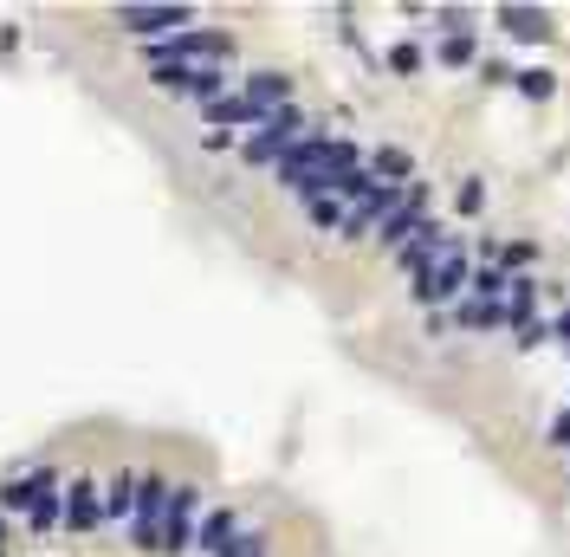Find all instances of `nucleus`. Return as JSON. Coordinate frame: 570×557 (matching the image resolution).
Instances as JSON below:
<instances>
[{
    "mask_svg": "<svg viewBox=\"0 0 570 557\" xmlns=\"http://www.w3.org/2000/svg\"><path fill=\"white\" fill-rule=\"evenodd\" d=\"M551 344H564V350H570V305L558 311V318H551Z\"/></svg>",
    "mask_w": 570,
    "mask_h": 557,
    "instance_id": "nucleus-27",
    "label": "nucleus"
},
{
    "mask_svg": "<svg viewBox=\"0 0 570 557\" xmlns=\"http://www.w3.org/2000/svg\"><path fill=\"white\" fill-rule=\"evenodd\" d=\"M201 117H208L214 130H227V137H234V130H260V124H266V111L247 98V91H227V98L201 104Z\"/></svg>",
    "mask_w": 570,
    "mask_h": 557,
    "instance_id": "nucleus-7",
    "label": "nucleus"
},
{
    "mask_svg": "<svg viewBox=\"0 0 570 557\" xmlns=\"http://www.w3.org/2000/svg\"><path fill=\"white\" fill-rule=\"evenodd\" d=\"M169 499L175 486L162 473H143V493H137V519H130V538L137 551H162V525H169Z\"/></svg>",
    "mask_w": 570,
    "mask_h": 557,
    "instance_id": "nucleus-2",
    "label": "nucleus"
},
{
    "mask_svg": "<svg viewBox=\"0 0 570 557\" xmlns=\"http://www.w3.org/2000/svg\"><path fill=\"white\" fill-rule=\"evenodd\" d=\"M175 98H195V104L227 98V72H221V65H188V78L175 85Z\"/></svg>",
    "mask_w": 570,
    "mask_h": 557,
    "instance_id": "nucleus-11",
    "label": "nucleus"
},
{
    "mask_svg": "<svg viewBox=\"0 0 570 557\" xmlns=\"http://www.w3.org/2000/svg\"><path fill=\"white\" fill-rule=\"evenodd\" d=\"M434 26H441V39L473 33V13H467V7H434Z\"/></svg>",
    "mask_w": 570,
    "mask_h": 557,
    "instance_id": "nucleus-23",
    "label": "nucleus"
},
{
    "mask_svg": "<svg viewBox=\"0 0 570 557\" xmlns=\"http://www.w3.org/2000/svg\"><path fill=\"white\" fill-rule=\"evenodd\" d=\"M117 26L137 33V39H149V46H162V39L188 33L195 13H188V7H143V0H124V7H117Z\"/></svg>",
    "mask_w": 570,
    "mask_h": 557,
    "instance_id": "nucleus-3",
    "label": "nucleus"
},
{
    "mask_svg": "<svg viewBox=\"0 0 570 557\" xmlns=\"http://www.w3.org/2000/svg\"><path fill=\"white\" fill-rule=\"evenodd\" d=\"M137 493H143V473H117L111 486H104V519H137Z\"/></svg>",
    "mask_w": 570,
    "mask_h": 557,
    "instance_id": "nucleus-14",
    "label": "nucleus"
},
{
    "mask_svg": "<svg viewBox=\"0 0 570 557\" xmlns=\"http://www.w3.org/2000/svg\"><path fill=\"white\" fill-rule=\"evenodd\" d=\"M98 525H104V486L72 480V493H65V532H98Z\"/></svg>",
    "mask_w": 570,
    "mask_h": 557,
    "instance_id": "nucleus-9",
    "label": "nucleus"
},
{
    "mask_svg": "<svg viewBox=\"0 0 570 557\" xmlns=\"http://www.w3.org/2000/svg\"><path fill=\"white\" fill-rule=\"evenodd\" d=\"M195 512H201V486H175V499H169V525H162V551H195Z\"/></svg>",
    "mask_w": 570,
    "mask_h": 557,
    "instance_id": "nucleus-6",
    "label": "nucleus"
},
{
    "mask_svg": "<svg viewBox=\"0 0 570 557\" xmlns=\"http://www.w3.org/2000/svg\"><path fill=\"white\" fill-rule=\"evenodd\" d=\"M247 557H266V532H253V545H247Z\"/></svg>",
    "mask_w": 570,
    "mask_h": 557,
    "instance_id": "nucleus-28",
    "label": "nucleus"
},
{
    "mask_svg": "<svg viewBox=\"0 0 570 557\" xmlns=\"http://www.w3.org/2000/svg\"><path fill=\"white\" fill-rule=\"evenodd\" d=\"M532 260H538V247H532V240H506V253H499V266H506L512 279H519V273H532Z\"/></svg>",
    "mask_w": 570,
    "mask_h": 557,
    "instance_id": "nucleus-20",
    "label": "nucleus"
},
{
    "mask_svg": "<svg viewBox=\"0 0 570 557\" xmlns=\"http://www.w3.org/2000/svg\"><path fill=\"white\" fill-rule=\"evenodd\" d=\"M558 454H570V409H558V421H551V434H545Z\"/></svg>",
    "mask_w": 570,
    "mask_h": 557,
    "instance_id": "nucleus-26",
    "label": "nucleus"
},
{
    "mask_svg": "<svg viewBox=\"0 0 570 557\" xmlns=\"http://www.w3.org/2000/svg\"><path fill=\"white\" fill-rule=\"evenodd\" d=\"M434 59L454 65V72H460V65H480V39H473V33H454V39H441V52H434Z\"/></svg>",
    "mask_w": 570,
    "mask_h": 557,
    "instance_id": "nucleus-19",
    "label": "nucleus"
},
{
    "mask_svg": "<svg viewBox=\"0 0 570 557\" xmlns=\"http://www.w3.org/2000/svg\"><path fill=\"white\" fill-rule=\"evenodd\" d=\"M480 78L486 85H519V72H512L506 59H480Z\"/></svg>",
    "mask_w": 570,
    "mask_h": 557,
    "instance_id": "nucleus-25",
    "label": "nucleus"
},
{
    "mask_svg": "<svg viewBox=\"0 0 570 557\" xmlns=\"http://www.w3.org/2000/svg\"><path fill=\"white\" fill-rule=\"evenodd\" d=\"M454 208H460V214H480V208H486V182H480V175H460Z\"/></svg>",
    "mask_w": 570,
    "mask_h": 557,
    "instance_id": "nucleus-22",
    "label": "nucleus"
},
{
    "mask_svg": "<svg viewBox=\"0 0 570 557\" xmlns=\"http://www.w3.org/2000/svg\"><path fill=\"white\" fill-rule=\"evenodd\" d=\"M493 20H499V33L519 39V46H545V39L558 33V20H551L545 7H499Z\"/></svg>",
    "mask_w": 570,
    "mask_h": 557,
    "instance_id": "nucleus-8",
    "label": "nucleus"
},
{
    "mask_svg": "<svg viewBox=\"0 0 570 557\" xmlns=\"http://www.w3.org/2000/svg\"><path fill=\"white\" fill-rule=\"evenodd\" d=\"M467 298H486V305H506V298H512V273H506V266H473V285H467Z\"/></svg>",
    "mask_w": 570,
    "mask_h": 557,
    "instance_id": "nucleus-15",
    "label": "nucleus"
},
{
    "mask_svg": "<svg viewBox=\"0 0 570 557\" xmlns=\"http://www.w3.org/2000/svg\"><path fill=\"white\" fill-rule=\"evenodd\" d=\"M512 91H519V98H532V104H545V98H558V72H551V65H525Z\"/></svg>",
    "mask_w": 570,
    "mask_h": 557,
    "instance_id": "nucleus-17",
    "label": "nucleus"
},
{
    "mask_svg": "<svg viewBox=\"0 0 570 557\" xmlns=\"http://www.w3.org/2000/svg\"><path fill=\"white\" fill-rule=\"evenodd\" d=\"M305 214H311V227H318V234H344V227H350V201H337V195L305 201Z\"/></svg>",
    "mask_w": 570,
    "mask_h": 557,
    "instance_id": "nucleus-16",
    "label": "nucleus"
},
{
    "mask_svg": "<svg viewBox=\"0 0 570 557\" xmlns=\"http://www.w3.org/2000/svg\"><path fill=\"white\" fill-rule=\"evenodd\" d=\"M467 285H473V260H467V247H460V253H447V260H441V266H428V273H422V279H415V285H409V292H415V305H428V311H441V305H447V298H460V292H467Z\"/></svg>",
    "mask_w": 570,
    "mask_h": 557,
    "instance_id": "nucleus-4",
    "label": "nucleus"
},
{
    "mask_svg": "<svg viewBox=\"0 0 570 557\" xmlns=\"http://www.w3.org/2000/svg\"><path fill=\"white\" fill-rule=\"evenodd\" d=\"M363 169H370L376 182H415V156H409V149H396V143H376Z\"/></svg>",
    "mask_w": 570,
    "mask_h": 557,
    "instance_id": "nucleus-12",
    "label": "nucleus"
},
{
    "mask_svg": "<svg viewBox=\"0 0 570 557\" xmlns=\"http://www.w3.org/2000/svg\"><path fill=\"white\" fill-rule=\"evenodd\" d=\"M545 337H551V318H532V324H519V331H512V344H519V350H538Z\"/></svg>",
    "mask_w": 570,
    "mask_h": 557,
    "instance_id": "nucleus-24",
    "label": "nucleus"
},
{
    "mask_svg": "<svg viewBox=\"0 0 570 557\" xmlns=\"http://www.w3.org/2000/svg\"><path fill=\"white\" fill-rule=\"evenodd\" d=\"M247 98L260 104L266 117H273V111H285V104H292V78H285V72H253V78H247Z\"/></svg>",
    "mask_w": 570,
    "mask_h": 557,
    "instance_id": "nucleus-13",
    "label": "nucleus"
},
{
    "mask_svg": "<svg viewBox=\"0 0 570 557\" xmlns=\"http://www.w3.org/2000/svg\"><path fill=\"white\" fill-rule=\"evenodd\" d=\"M447 253H460V234H447V227H441V221H434V214H428V221H422V234H415L409 247L396 253V273L422 279L428 266H441V260H447Z\"/></svg>",
    "mask_w": 570,
    "mask_h": 557,
    "instance_id": "nucleus-5",
    "label": "nucleus"
},
{
    "mask_svg": "<svg viewBox=\"0 0 570 557\" xmlns=\"http://www.w3.org/2000/svg\"><path fill=\"white\" fill-rule=\"evenodd\" d=\"M454 324H460V331H512V311L506 305H486V298H460Z\"/></svg>",
    "mask_w": 570,
    "mask_h": 557,
    "instance_id": "nucleus-10",
    "label": "nucleus"
},
{
    "mask_svg": "<svg viewBox=\"0 0 570 557\" xmlns=\"http://www.w3.org/2000/svg\"><path fill=\"white\" fill-rule=\"evenodd\" d=\"M0 545H7V512H0Z\"/></svg>",
    "mask_w": 570,
    "mask_h": 557,
    "instance_id": "nucleus-29",
    "label": "nucleus"
},
{
    "mask_svg": "<svg viewBox=\"0 0 570 557\" xmlns=\"http://www.w3.org/2000/svg\"><path fill=\"white\" fill-rule=\"evenodd\" d=\"M26 525H33V532H52V525H65V486H46Z\"/></svg>",
    "mask_w": 570,
    "mask_h": 557,
    "instance_id": "nucleus-18",
    "label": "nucleus"
},
{
    "mask_svg": "<svg viewBox=\"0 0 570 557\" xmlns=\"http://www.w3.org/2000/svg\"><path fill=\"white\" fill-rule=\"evenodd\" d=\"M389 72H396V78H415V72H422V46H415V39L389 46Z\"/></svg>",
    "mask_w": 570,
    "mask_h": 557,
    "instance_id": "nucleus-21",
    "label": "nucleus"
},
{
    "mask_svg": "<svg viewBox=\"0 0 570 557\" xmlns=\"http://www.w3.org/2000/svg\"><path fill=\"white\" fill-rule=\"evenodd\" d=\"M350 169H363V162H357V143L311 130V137H305V143L292 149V156L279 162V188H292V195L318 201V195H337V182H344Z\"/></svg>",
    "mask_w": 570,
    "mask_h": 557,
    "instance_id": "nucleus-1",
    "label": "nucleus"
}]
</instances>
